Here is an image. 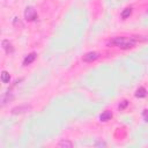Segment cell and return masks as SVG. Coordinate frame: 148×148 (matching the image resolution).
Returning a JSON list of instances; mask_svg holds the SVG:
<instances>
[{
    "mask_svg": "<svg viewBox=\"0 0 148 148\" xmlns=\"http://www.w3.org/2000/svg\"><path fill=\"white\" fill-rule=\"evenodd\" d=\"M110 45H113V46H117V47H120V49H131L134 46L135 44V40L134 38H128V37H114L111 39V42L109 43Z\"/></svg>",
    "mask_w": 148,
    "mask_h": 148,
    "instance_id": "cell-1",
    "label": "cell"
},
{
    "mask_svg": "<svg viewBox=\"0 0 148 148\" xmlns=\"http://www.w3.org/2000/svg\"><path fill=\"white\" fill-rule=\"evenodd\" d=\"M36 57H37V54H36L35 52L29 53V54L24 58V60H23V66H28V65H30L31 62H34L35 59H36Z\"/></svg>",
    "mask_w": 148,
    "mask_h": 148,
    "instance_id": "cell-6",
    "label": "cell"
},
{
    "mask_svg": "<svg viewBox=\"0 0 148 148\" xmlns=\"http://www.w3.org/2000/svg\"><path fill=\"white\" fill-rule=\"evenodd\" d=\"M99 58V53L96 52V51H91V52H88L86 53L83 57H82V60L84 62H92L95 60H97Z\"/></svg>",
    "mask_w": 148,
    "mask_h": 148,
    "instance_id": "cell-4",
    "label": "cell"
},
{
    "mask_svg": "<svg viewBox=\"0 0 148 148\" xmlns=\"http://www.w3.org/2000/svg\"><path fill=\"white\" fill-rule=\"evenodd\" d=\"M131 14H132V8H131V7H127V8H125V9L121 12V17H123V18H127Z\"/></svg>",
    "mask_w": 148,
    "mask_h": 148,
    "instance_id": "cell-11",
    "label": "cell"
},
{
    "mask_svg": "<svg viewBox=\"0 0 148 148\" xmlns=\"http://www.w3.org/2000/svg\"><path fill=\"white\" fill-rule=\"evenodd\" d=\"M111 118H112V112L109 111V110H105V111H103V112L99 114V120H101V121H108V120H110Z\"/></svg>",
    "mask_w": 148,
    "mask_h": 148,
    "instance_id": "cell-7",
    "label": "cell"
},
{
    "mask_svg": "<svg viewBox=\"0 0 148 148\" xmlns=\"http://www.w3.org/2000/svg\"><path fill=\"white\" fill-rule=\"evenodd\" d=\"M146 96H147V90H146V88L140 87V88L136 89V91H135V97H138V98H143V97H146Z\"/></svg>",
    "mask_w": 148,
    "mask_h": 148,
    "instance_id": "cell-9",
    "label": "cell"
},
{
    "mask_svg": "<svg viewBox=\"0 0 148 148\" xmlns=\"http://www.w3.org/2000/svg\"><path fill=\"white\" fill-rule=\"evenodd\" d=\"M142 118H143V120H145V121H147V123H148V109L143 110V112H142Z\"/></svg>",
    "mask_w": 148,
    "mask_h": 148,
    "instance_id": "cell-13",
    "label": "cell"
},
{
    "mask_svg": "<svg viewBox=\"0 0 148 148\" xmlns=\"http://www.w3.org/2000/svg\"><path fill=\"white\" fill-rule=\"evenodd\" d=\"M95 146H97V147H98V146H103V147H106V143H105V142H102V141H98V142H97Z\"/></svg>",
    "mask_w": 148,
    "mask_h": 148,
    "instance_id": "cell-14",
    "label": "cell"
},
{
    "mask_svg": "<svg viewBox=\"0 0 148 148\" xmlns=\"http://www.w3.org/2000/svg\"><path fill=\"white\" fill-rule=\"evenodd\" d=\"M1 81H2V83H8L10 81V75L8 72H6V71L1 72Z\"/></svg>",
    "mask_w": 148,
    "mask_h": 148,
    "instance_id": "cell-10",
    "label": "cell"
},
{
    "mask_svg": "<svg viewBox=\"0 0 148 148\" xmlns=\"http://www.w3.org/2000/svg\"><path fill=\"white\" fill-rule=\"evenodd\" d=\"M58 147H60V148H72V147H73V142H72V141H69V140L62 139V140H60V141H59Z\"/></svg>",
    "mask_w": 148,
    "mask_h": 148,
    "instance_id": "cell-8",
    "label": "cell"
},
{
    "mask_svg": "<svg viewBox=\"0 0 148 148\" xmlns=\"http://www.w3.org/2000/svg\"><path fill=\"white\" fill-rule=\"evenodd\" d=\"M1 46H2V49L6 51V53H13L14 52V46H13V44L8 40V39H3L2 42H1Z\"/></svg>",
    "mask_w": 148,
    "mask_h": 148,
    "instance_id": "cell-5",
    "label": "cell"
},
{
    "mask_svg": "<svg viewBox=\"0 0 148 148\" xmlns=\"http://www.w3.org/2000/svg\"><path fill=\"white\" fill-rule=\"evenodd\" d=\"M24 18H25L28 22L35 21V20L37 18V12H36V9H35L34 7H31V6L27 7L25 10H24Z\"/></svg>",
    "mask_w": 148,
    "mask_h": 148,
    "instance_id": "cell-3",
    "label": "cell"
},
{
    "mask_svg": "<svg viewBox=\"0 0 148 148\" xmlns=\"http://www.w3.org/2000/svg\"><path fill=\"white\" fill-rule=\"evenodd\" d=\"M128 105V101H126V99H124V101H121V103H119V110H124L126 106Z\"/></svg>",
    "mask_w": 148,
    "mask_h": 148,
    "instance_id": "cell-12",
    "label": "cell"
},
{
    "mask_svg": "<svg viewBox=\"0 0 148 148\" xmlns=\"http://www.w3.org/2000/svg\"><path fill=\"white\" fill-rule=\"evenodd\" d=\"M32 110V106L29 105V104H22V105H18V106H15L12 109V114H22V113H27V112H30Z\"/></svg>",
    "mask_w": 148,
    "mask_h": 148,
    "instance_id": "cell-2",
    "label": "cell"
}]
</instances>
